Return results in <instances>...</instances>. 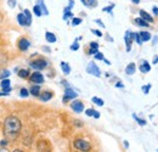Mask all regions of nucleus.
Segmentation results:
<instances>
[{"instance_id":"nucleus-46","label":"nucleus","mask_w":158,"mask_h":152,"mask_svg":"<svg viewBox=\"0 0 158 152\" xmlns=\"http://www.w3.org/2000/svg\"><path fill=\"white\" fill-rule=\"evenodd\" d=\"M93 117H94V118H96V119H98V118H100V112L95 111V113H94V116H93Z\"/></svg>"},{"instance_id":"nucleus-28","label":"nucleus","mask_w":158,"mask_h":152,"mask_svg":"<svg viewBox=\"0 0 158 152\" xmlns=\"http://www.w3.org/2000/svg\"><path fill=\"white\" fill-rule=\"evenodd\" d=\"M10 74H11L10 71H7V70H1V71H0V80L4 79V78H9Z\"/></svg>"},{"instance_id":"nucleus-6","label":"nucleus","mask_w":158,"mask_h":152,"mask_svg":"<svg viewBox=\"0 0 158 152\" xmlns=\"http://www.w3.org/2000/svg\"><path fill=\"white\" fill-rule=\"evenodd\" d=\"M77 96H78V93H76L72 88H66V90H64V95H63V102H67V101H69V100H74V99H77Z\"/></svg>"},{"instance_id":"nucleus-16","label":"nucleus","mask_w":158,"mask_h":152,"mask_svg":"<svg viewBox=\"0 0 158 152\" xmlns=\"http://www.w3.org/2000/svg\"><path fill=\"white\" fill-rule=\"evenodd\" d=\"M29 93H31V95H33V96H39L40 95V85L39 84H34V85H32V88L29 89Z\"/></svg>"},{"instance_id":"nucleus-38","label":"nucleus","mask_w":158,"mask_h":152,"mask_svg":"<svg viewBox=\"0 0 158 152\" xmlns=\"http://www.w3.org/2000/svg\"><path fill=\"white\" fill-rule=\"evenodd\" d=\"M95 113V110H93V108H88L86 111H85V114L88 116V117H93Z\"/></svg>"},{"instance_id":"nucleus-35","label":"nucleus","mask_w":158,"mask_h":152,"mask_svg":"<svg viewBox=\"0 0 158 152\" xmlns=\"http://www.w3.org/2000/svg\"><path fill=\"white\" fill-rule=\"evenodd\" d=\"M81 21H83V19H79V17H73V19H72V26H74V27H76V26H79V24L81 23Z\"/></svg>"},{"instance_id":"nucleus-50","label":"nucleus","mask_w":158,"mask_h":152,"mask_svg":"<svg viewBox=\"0 0 158 152\" xmlns=\"http://www.w3.org/2000/svg\"><path fill=\"white\" fill-rule=\"evenodd\" d=\"M102 61H105V63H106V65H111V62H110L108 60H106V58H103Z\"/></svg>"},{"instance_id":"nucleus-20","label":"nucleus","mask_w":158,"mask_h":152,"mask_svg":"<svg viewBox=\"0 0 158 152\" xmlns=\"http://www.w3.org/2000/svg\"><path fill=\"white\" fill-rule=\"evenodd\" d=\"M140 37H141V40H142V43H143V41H148L150 39L152 38L151 33H150V32H146V31H142V32H140Z\"/></svg>"},{"instance_id":"nucleus-53","label":"nucleus","mask_w":158,"mask_h":152,"mask_svg":"<svg viewBox=\"0 0 158 152\" xmlns=\"http://www.w3.org/2000/svg\"><path fill=\"white\" fill-rule=\"evenodd\" d=\"M43 50H45V51H48V53H50V49H49V48H46V46H44V48H43Z\"/></svg>"},{"instance_id":"nucleus-18","label":"nucleus","mask_w":158,"mask_h":152,"mask_svg":"<svg viewBox=\"0 0 158 152\" xmlns=\"http://www.w3.org/2000/svg\"><path fill=\"white\" fill-rule=\"evenodd\" d=\"M80 1L86 7H96V5H98V1L96 0H80Z\"/></svg>"},{"instance_id":"nucleus-22","label":"nucleus","mask_w":158,"mask_h":152,"mask_svg":"<svg viewBox=\"0 0 158 152\" xmlns=\"http://www.w3.org/2000/svg\"><path fill=\"white\" fill-rule=\"evenodd\" d=\"M23 14H24V16H26L27 27H28V26H31V24H32V14H31V11H29L28 9H26V10L23 11Z\"/></svg>"},{"instance_id":"nucleus-12","label":"nucleus","mask_w":158,"mask_h":152,"mask_svg":"<svg viewBox=\"0 0 158 152\" xmlns=\"http://www.w3.org/2000/svg\"><path fill=\"white\" fill-rule=\"evenodd\" d=\"M135 71H136V66H135L134 62L129 63V65L125 67V73H127L128 76H133V74L135 73Z\"/></svg>"},{"instance_id":"nucleus-51","label":"nucleus","mask_w":158,"mask_h":152,"mask_svg":"<svg viewBox=\"0 0 158 152\" xmlns=\"http://www.w3.org/2000/svg\"><path fill=\"white\" fill-rule=\"evenodd\" d=\"M6 95H9L7 93H4V91H0V96H6Z\"/></svg>"},{"instance_id":"nucleus-7","label":"nucleus","mask_w":158,"mask_h":152,"mask_svg":"<svg viewBox=\"0 0 158 152\" xmlns=\"http://www.w3.org/2000/svg\"><path fill=\"white\" fill-rule=\"evenodd\" d=\"M124 41H125L127 51L129 53V51L131 50V45H133V41H134L133 32H130V31H127V32H125V34H124Z\"/></svg>"},{"instance_id":"nucleus-3","label":"nucleus","mask_w":158,"mask_h":152,"mask_svg":"<svg viewBox=\"0 0 158 152\" xmlns=\"http://www.w3.org/2000/svg\"><path fill=\"white\" fill-rule=\"evenodd\" d=\"M29 66H31L33 70H35V71H43V70H45V68L48 67V62H46L44 58H38V60H35V61H32V62L29 63Z\"/></svg>"},{"instance_id":"nucleus-4","label":"nucleus","mask_w":158,"mask_h":152,"mask_svg":"<svg viewBox=\"0 0 158 152\" xmlns=\"http://www.w3.org/2000/svg\"><path fill=\"white\" fill-rule=\"evenodd\" d=\"M86 72L89 73V74H91V76H95V77H101V71H100V68L98 67V65L93 61V62H89V65L86 66Z\"/></svg>"},{"instance_id":"nucleus-5","label":"nucleus","mask_w":158,"mask_h":152,"mask_svg":"<svg viewBox=\"0 0 158 152\" xmlns=\"http://www.w3.org/2000/svg\"><path fill=\"white\" fill-rule=\"evenodd\" d=\"M29 80H31V83H34V84H43L44 83V76L40 73L39 71H35V72H33L31 76H29Z\"/></svg>"},{"instance_id":"nucleus-2","label":"nucleus","mask_w":158,"mask_h":152,"mask_svg":"<svg viewBox=\"0 0 158 152\" xmlns=\"http://www.w3.org/2000/svg\"><path fill=\"white\" fill-rule=\"evenodd\" d=\"M73 146L79 151H89L91 149L90 144L84 139H76L74 142H73Z\"/></svg>"},{"instance_id":"nucleus-21","label":"nucleus","mask_w":158,"mask_h":152,"mask_svg":"<svg viewBox=\"0 0 158 152\" xmlns=\"http://www.w3.org/2000/svg\"><path fill=\"white\" fill-rule=\"evenodd\" d=\"M135 23L138 24L139 27H145V28L150 26V23H148L146 19H141V17H139V19H135Z\"/></svg>"},{"instance_id":"nucleus-26","label":"nucleus","mask_w":158,"mask_h":152,"mask_svg":"<svg viewBox=\"0 0 158 152\" xmlns=\"http://www.w3.org/2000/svg\"><path fill=\"white\" fill-rule=\"evenodd\" d=\"M91 101L95 103V105H98V106H103V100L102 99H100V97H98V96H94L93 99H91Z\"/></svg>"},{"instance_id":"nucleus-25","label":"nucleus","mask_w":158,"mask_h":152,"mask_svg":"<svg viewBox=\"0 0 158 152\" xmlns=\"http://www.w3.org/2000/svg\"><path fill=\"white\" fill-rule=\"evenodd\" d=\"M17 21L20 26H27V21H26V16L24 14H19L17 15Z\"/></svg>"},{"instance_id":"nucleus-17","label":"nucleus","mask_w":158,"mask_h":152,"mask_svg":"<svg viewBox=\"0 0 158 152\" xmlns=\"http://www.w3.org/2000/svg\"><path fill=\"white\" fill-rule=\"evenodd\" d=\"M45 39H46V41L48 43H50V44H52V43H56V36L54 34V33H51V32H46L45 33Z\"/></svg>"},{"instance_id":"nucleus-44","label":"nucleus","mask_w":158,"mask_h":152,"mask_svg":"<svg viewBox=\"0 0 158 152\" xmlns=\"http://www.w3.org/2000/svg\"><path fill=\"white\" fill-rule=\"evenodd\" d=\"M152 12H153V14L157 16V15H158V7H157V6H153V7H152Z\"/></svg>"},{"instance_id":"nucleus-49","label":"nucleus","mask_w":158,"mask_h":152,"mask_svg":"<svg viewBox=\"0 0 158 152\" xmlns=\"http://www.w3.org/2000/svg\"><path fill=\"white\" fill-rule=\"evenodd\" d=\"M153 65H156V63H158V56L157 57H155V60H153V62H152Z\"/></svg>"},{"instance_id":"nucleus-37","label":"nucleus","mask_w":158,"mask_h":152,"mask_svg":"<svg viewBox=\"0 0 158 152\" xmlns=\"http://www.w3.org/2000/svg\"><path fill=\"white\" fill-rule=\"evenodd\" d=\"M94 56H95V60H101V61H102V60L105 58L103 54H102V53H100V51H98V53H96V54H95Z\"/></svg>"},{"instance_id":"nucleus-10","label":"nucleus","mask_w":158,"mask_h":152,"mask_svg":"<svg viewBox=\"0 0 158 152\" xmlns=\"http://www.w3.org/2000/svg\"><path fill=\"white\" fill-rule=\"evenodd\" d=\"M0 85H1V89H2V91L4 93H10L11 91V87H10V80L7 79V78H4V79H1V83H0Z\"/></svg>"},{"instance_id":"nucleus-48","label":"nucleus","mask_w":158,"mask_h":152,"mask_svg":"<svg viewBox=\"0 0 158 152\" xmlns=\"http://www.w3.org/2000/svg\"><path fill=\"white\" fill-rule=\"evenodd\" d=\"M116 87H117V88H124V85H123V84H122L120 82H118V83L116 84Z\"/></svg>"},{"instance_id":"nucleus-45","label":"nucleus","mask_w":158,"mask_h":152,"mask_svg":"<svg viewBox=\"0 0 158 152\" xmlns=\"http://www.w3.org/2000/svg\"><path fill=\"white\" fill-rule=\"evenodd\" d=\"M0 145H1V146H6V145H7V141H6V140H4V139H2V140H1V141H0Z\"/></svg>"},{"instance_id":"nucleus-23","label":"nucleus","mask_w":158,"mask_h":152,"mask_svg":"<svg viewBox=\"0 0 158 152\" xmlns=\"http://www.w3.org/2000/svg\"><path fill=\"white\" fill-rule=\"evenodd\" d=\"M29 76H31V73H29V71L26 70V68H23V70H20V71H19V77H20V78L27 79Z\"/></svg>"},{"instance_id":"nucleus-33","label":"nucleus","mask_w":158,"mask_h":152,"mask_svg":"<svg viewBox=\"0 0 158 152\" xmlns=\"http://www.w3.org/2000/svg\"><path fill=\"white\" fill-rule=\"evenodd\" d=\"M151 88H152V85H151V84H147V85H142V87H141V90L143 91V94L147 95V94L150 93V89H151Z\"/></svg>"},{"instance_id":"nucleus-32","label":"nucleus","mask_w":158,"mask_h":152,"mask_svg":"<svg viewBox=\"0 0 158 152\" xmlns=\"http://www.w3.org/2000/svg\"><path fill=\"white\" fill-rule=\"evenodd\" d=\"M133 38L136 41V44L141 45L142 44V40H141V37H140V33H133Z\"/></svg>"},{"instance_id":"nucleus-31","label":"nucleus","mask_w":158,"mask_h":152,"mask_svg":"<svg viewBox=\"0 0 158 152\" xmlns=\"http://www.w3.org/2000/svg\"><path fill=\"white\" fill-rule=\"evenodd\" d=\"M114 6H116L114 4H111V5L106 6V7H103V9H102V11H103V12H110V14L112 15V10L114 9Z\"/></svg>"},{"instance_id":"nucleus-11","label":"nucleus","mask_w":158,"mask_h":152,"mask_svg":"<svg viewBox=\"0 0 158 152\" xmlns=\"http://www.w3.org/2000/svg\"><path fill=\"white\" fill-rule=\"evenodd\" d=\"M139 70H140V72H141V73H148V72L151 71V65H150L146 60H143V61L141 62V65H140Z\"/></svg>"},{"instance_id":"nucleus-19","label":"nucleus","mask_w":158,"mask_h":152,"mask_svg":"<svg viewBox=\"0 0 158 152\" xmlns=\"http://www.w3.org/2000/svg\"><path fill=\"white\" fill-rule=\"evenodd\" d=\"M61 70H62V72L64 73V74H69L71 73V66L67 63V62H61Z\"/></svg>"},{"instance_id":"nucleus-13","label":"nucleus","mask_w":158,"mask_h":152,"mask_svg":"<svg viewBox=\"0 0 158 152\" xmlns=\"http://www.w3.org/2000/svg\"><path fill=\"white\" fill-rule=\"evenodd\" d=\"M52 96L54 95H52V93H51V91H43V93L39 95V97L43 102H46V101L51 100V99H52Z\"/></svg>"},{"instance_id":"nucleus-9","label":"nucleus","mask_w":158,"mask_h":152,"mask_svg":"<svg viewBox=\"0 0 158 152\" xmlns=\"http://www.w3.org/2000/svg\"><path fill=\"white\" fill-rule=\"evenodd\" d=\"M29 46H31V43H29L28 39H26V38L20 39V41H19V49H20L21 51H26V50H28Z\"/></svg>"},{"instance_id":"nucleus-41","label":"nucleus","mask_w":158,"mask_h":152,"mask_svg":"<svg viewBox=\"0 0 158 152\" xmlns=\"http://www.w3.org/2000/svg\"><path fill=\"white\" fill-rule=\"evenodd\" d=\"M98 51H99L98 49H91V48H90V49H89V55H95Z\"/></svg>"},{"instance_id":"nucleus-42","label":"nucleus","mask_w":158,"mask_h":152,"mask_svg":"<svg viewBox=\"0 0 158 152\" xmlns=\"http://www.w3.org/2000/svg\"><path fill=\"white\" fill-rule=\"evenodd\" d=\"M95 23H98V24H99V26H101V27H102V28H105V24H103V22H102V21H101V19H95Z\"/></svg>"},{"instance_id":"nucleus-52","label":"nucleus","mask_w":158,"mask_h":152,"mask_svg":"<svg viewBox=\"0 0 158 152\" xmlns=\"http://www.w3.org/2000/svg\"><path fill=\"white\" fill-rule=\"evenodd\" d=\"M131 1H133L134 4H136V5H138V4H140V1H141V0H131Z\"/></svg>"},{"instance_id":"nucleus-27","label":"nucleus","mask_w":158,"mask_h":152,"mask_svg":"<svg viewBox=\"0 0 158 152\" xmlns=\"http://www.w3.org/2000/svg\"><path fill=\"white\" fill-rule=\"evenodd\" d=\"M33 12H34V15H35L37 17H40V16L43 15V12H41V10H40V7L38 4L34 5V7H33Z\"/></svg>"},{"instance_id":"nucleus-36","label":"nucleus","mask_w":158,"mask_h":152,"mask_svg":"<svg viewBox=\"0 0 158 152\" xmlns=\"http://www.w3.org/2000/svg\"><path fill=\"white\" fill-rule=\"evenodd\" d=\"M7 5L10 9H14L17 5V2H16V0H7Z\"/></svg>"},{"instance_id":"nucleus-14","label":"nucleus","mask_w":158,"mask_h":152,"mask_svg":"<svg viewBox=\"0 0 158 152\" xmlns=\"http://www.w3.org/2000/svg\"><path fill=\"white\" fill-rule=\"evenodd\" d=\"M37 4L39 5L43 15H44V16H48V15H49V10H48V7H46V5H45V1H44V0H37Z\"/></svg>"},{"instance_id":"nucleus-29","label":"nucleus","mask_w":158,"mask_h":152,"mask_svg":"<svg viewBox=\"0 0 158 152\" xmlns=\"http://www.w3.org/2000/svg\"><path fill=\"white\" fill-rule=\"evenodd\" d=\"M133 118L138 122L139 125H146V120H145V119H142V118H139L136 114H133Z\"/></svg>"},{"instance_id":"nucleus-24","label":"nucleus","mask_w":158,"mask_h":152,"mask_svg":"<svg viewBox=\"0 0 158 152\" xmlns=\"http://www.w3.org/2000/svg\"><path fill=\"white\" fill-rule=\"evenodd\" d=\"M71 17H73V14L71 12V9L67 6V7H64V14H63V17L62 19H64V21H67V19H71Z\"/></svg>"},{"instance_id":"nucleus-40","label":"nucleus","mask_w":158,"mask_h":152,"mask_svg":"<svg viewBox=\"0 0 158 152\" xmlns=\"http://www.w3.org/2000/svg\"><path fill=\"white\" fill-rule=\"evenodd\" d=\"M91 33H94L98 37H102V33H101V31H99V29H91Z\"/></svg>"},{"instance_id":"nucleus-39","label":"nucleus","mask_w":158,"mask_h":152,"mask_svg":"<svg viewBox=\"0 0 158 152\" xmlns=\"http://www.w3.org/2000/svg\"><path fill=\"white\" fill-rule=\"evenodd\" d=\"M90 48H91V49H98V50H99V43H96V41H91V43H90Z\"/></svg>"},{"instance_id":"nucleus-1","label":"nucleus","mask_w":158,"mask_h":152,"mask_svg":"<svg viewBox=\"0 0 158 152\" xmlns=\"http://www.w3.org/2000/svg\"><path fill=\"white\" fill-rule=\"evenodd\" d=\"M21 128H22L21 120L15 116L7 117L4 122V133H5L7 139H11V140L16 139L20 134Z\"/></svg>"},{"instance_id":"nucleus-15","label":"nucleus","mask_w":158,"mask_h":152,"mask_svg":"<svg viewBox=\"0 0 158 152\" xmlns=\"http://www.w3.org/2000/svg\"><path fill=\"white\" fill-rule=\"evenodd\" d=\"M139 14H140V17H141V19H146L148 23L153 22V17H152V16H151L148 12H146L145 10H140V12H139Z\"/></svg>"},{"instance_id":"nucleus-30","label":"nucleus","mask_w":158,"mask_h":152,"mask_svg":"<svg viewBox=\"0 0 158 152\" xmlns=\"http://www.w3.org/2000/svg\"><path fill=\"white\" fill-rule=\"evenodd\" d=\"M20 95H21V97H28V96L31 95V93H29V90H27L26 88H22L20 90Z\"/></svg>"},{"instance_id":"nucleus-47","label":"nucleus","mask_w":158,"mask_h":152,"mask_svg":"<svg viewBox=\"0 0 158 152\" xmlns=\"http://www.w3.org/2000/svg\"><path fill=\"white\" fill-rule=\"evenodd\" d=\"M157 41H158V37H157V36H156V37L153 38V40H152V43H153V45H156V44H157Z\"/></svg>"},{"instance_id":"nucleus-8","label":"nucleus","mask_w":158,"mask_h":152,"mask_svg":"<svg viewBox=\"0 0 158 152\" xmlns=\"http://www.w3.org/2000/svg\"><path fill=\"white\" fill-rule=\"evenodd\" d=\"M71 108H72L76 113H81V112L84 111V103H83L81 101H79V100H76V101H73V102L71 103Z\"/></svg>"},{"instance_id":"nucleus-34","label":"nucleus","mask_w":158,"mask_h":152,"mask_svg":"<svg viewBox=\"0 0 158 152\" xmlns=\"http://www.w3.org/2000/svg\"><path fill=\"white\" fill-rule=\"evenodd\" d=\"M79 39H80V38L76 39V40H74V43H73V44L71 45V50H72V51H77V50L79 49V44H78V40H79Z\"/></svg>"},{"instance_id":"nucleus-43","label":"nucleus","mask_w":158,"mask_h":152,"mask_svg":"<svg viewBox=\"0 0 158 152\" xmlns=\"http://www.w3.org/2000/svg\"><path fill=\"white\" fill-rule=\"evenodd\" d=\"M73 6H74V0H69V1H68V7L72 9Z\"/></svg>"}]
</instances>
